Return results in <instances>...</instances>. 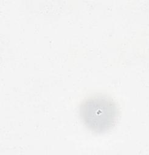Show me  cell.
I'll return each instance as SVG.
<instances>
[{
	"mask_svg": "<svg viewBox=\"0 0 149 155\" xmlns=\"http://www.w3.org/2000/svg\"><path fill=\"white\" fill-rule=\"evenodd\" d=\"M79 116L89 130L95 133H103L115 125L119 116V108L110 96L95 94L80 103Z\"/></svg>",
	"mask_w": 149,
	"mask_h": 155,
	"instance_id": "obj_1",
	"label": "cell"
}]
</instances>
